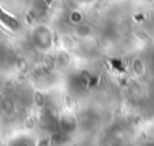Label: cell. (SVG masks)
I'll return each instance as SVG.
<instances>
[{
  "mask_svg": "<svg viewBox=\"0 0 154 146\" xmlns=\"http://www.w3.org/2000/svg\"><path fill=\"white\" fill-rule=\"evenodd\" d=\"M0 22L3 25H6V26L11 30H18L20 27V23L18 22L17 18L11 17V15L7 14V12L2 8H0Z\"/></svg>",
  "mask_w": 154,
  "mask_h": 146,
  "instance_id": "1",
  "label": "cell"
}]
</instances>
